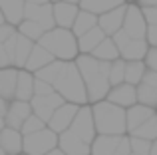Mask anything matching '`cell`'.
I'll return each instance as SVG.
<instances>
[{
    "instance_id": "obj_41",
    "label": "cell",
    "mask_w": 157,
    "mask_h": 155,
    "mask_svg": "<svg viewBox=\"0 0 157 155\" xmlns=\"http://www.w3.org/2000/svg\"><path fill=\"white\" fill-rule=\"evenodd\" d=\"M141 12L147 24H157V6H141Z\"/></svg>"
},
{
    "instance_id": "obj_24",
    "label": "cell",
    "mask_w": 157,
    "mask_h": 155,
    "mask_svg": "<svg viewBox=\"0 0 157 155\" xmlns=\"http://www.w3.org/2000/svg\"><path fill=\"white\" fill-rule=\"evenodd\" d=\"M16 78H18V68H14V66L0 68V96L6 97L8 101L14 100Z\"/></svg>"
},
{
    "instance_id": "obj_30",
    "label": "cell",
    "mask_w": 157,
    "mask_h": 155,
    "mask_svg": "<svg viewBox=\"0 0 157 155\" xmlns=\"http://www.w3.org/2000/svg\"><path fill=\"white\" fill-rule=\"evenodd\" d=\"M145 70H147V66H145L143 60H129V62H125V76H123V81L137 85L139 81H141L143 74H145Z\"/></svg>"
},
{
    "instance_id": "obj_2",
    "label": "cell",
    "mask_w": 157,
    "mask_h": 155,
    "mask_svg": "<svg viewBox=\"0 0 157 155\" xmlns=\"http://www.w3.org/2000/svg\"><path fill=\"white\" fill-rule=\"evenodd\" d=\"M92 105V115L96 123V131L101 135H125V109L111 104L107 100H100Z\"/></svg>"
},
{
    "instance_id": "obj_1",
    "label": "cell",
    "mask_w": 157,
    "mask_h": 155,
    "mask_svg": "<svg viewBox=\"0 0 157 155\" xmlns=\"http://www.w3.org/2000/svg\"><path fill=\"white\" fill-rule=\"evenodd\" d=\"M76 66L82 74V80L86 84L88 92V104H96L100 100H105L109 92V62L98 60L92 54H78L76 56Z\"/></svg>"
},
{
    "instance_id": "obj_34",
    "label": "cell",
    "mask_w": 157,
    "mask_h": 155,
    "mask_svg": "<svg viewBox=\"0 0 157 155\" xmlns=\"http://www.w3.org/2000/svg\"><path fill=\"white\" fill-rule=\"evenodd\" d=\"M123 76H125V60L123 58H115L113 62H109V84H121Z\"/></svg>"
},
{
    "instance_id": "obj_38",
    "label": "cell",
    "mask_w": 157,
    "mask_h": 155,
    "mask_svg": "<svg viewBox=\"0 0 157 155\" xmlns=\"http://www.w3.org/2000/svg\"><path fill=\"white\" fill-rule=\"evenodd\" d=\"M52 92H54L52 84H48V81H44V80H38V78L34 80V96H48V93H52Z\"/></svg>"
},
{
    "instance_id": "obj_11",
    "label": "cell",
    "mask_w": 157,
    "mask_h": 155,
    "mask_svg": "<svg viewBox=\"0 0 157 155\" xmlns=\"http://www.w3.org/2000/svg\"><path fill=\"white\" fill-rule=\"evenodd\" d=\"M24 18L38 22L44 30H52V28L56 26V22H54V12H52V2H46V4L26 2V6H24Z\"/></svg>"
},
{
    "instance_id": "obj_19",
    "label": "cell",
    "mask_w": 157,
    "mask_h": 155,
    "mask_svg": "<svg viewBox=\"0 0 157 155\" xmlns=\"http://www.w3.org/2000/svg\"><path fill=\"white\" fill-rule=\"evenodd\" d=\"M34 74L28 72L26 68H18V78H16V92L14 100H24L30 101L34 96Z\"/></svg>"
},
{
    "instance_id": "obj_17",
    "label": "cell",
    "mask_w": 157,
    "mask_h": 155,
    "mask_svg": "<svg viewBox=\"0 0 157 155\" xmlns=\"http://www.w3.org/2000/svg\"><path fill=\"white\" fill-rule=\"evenodd\" d=\"M157 109L149 108V105H143V104H133L125 109V125H127V133H131L137 125H141L147 117H151Z\"/></svg>"
},
{
    "instance_id": "obj_14",
    "label": "cell",
    "mask_w": 157,
    "mask_h": 155,
    "mask_svg": "<svg viewBox=\"0 0 157 155\" xmlns=\"http://www.w3.org/2000/svg\"><path fill=\"white\" fill-rule=\"evenodd\" d=\"M125 8H127V4H121V6H115V8H111V10L98 16V26L105 32V36H113L117 30H121Z\"/></svg>"
},
{
    "instance_id": "obj_9",
    "label": "cell",
    "mask_w": 157,
    "mask_h": 155,
    "mask_svg": "<svg viewBox=\"0 0 157 155\" xmlns=\"http://www.w3.org/2000/svg\"><path fill=\"white\" fill-rule=\"evenodd\" d=\"M107 101H111V104L119 105V108L127 109L129 105L137 104V92H135V85L133 84H127V81H121V84H115L109 88V92H107L105 96Z\"/></svg>"
},
{
    "instance_id": "obj_20",
    "label": "cell",
    "mask_w": 157,
    "mask_h": 155,
    "mask_svg": "<svg viewBox=\"0 0 157 155\" xmlns=\"http://www.w3.org/2000/svg\"><path fill=\"white\" fill-rule=\"evenodd\" d=\"M52 60H56V58H54V56L42 46V44L36 42L34 48H32V52H30V56H28V60H26V64H24V68H26L28 72H32V74H34L36 70L44 68L46 64H50Z\"/></svg>"
},
{
    "instance_id": "obj_16",
    "label": "cell",
    "mask_w": 157,
    "mask_h": 155,
    "mask_svg": "<svg viewBox=\"0 0 157 155\" xmlns=\"http://www.w3.org/2000/svg\"><path fill=\"white\" fill-rule=\"evenodd\" d=\"M22 131L14 127H2L0 129V147L6 155H18L22 153Z\"/></svg>"
},
{
    "instance_id": "obj_55",
    "label": "cell",
    "mask_w": 157,
    "mask_h": 155,
    "mask_svg": "<svg viewBox=\"0 0 157 155\" xmlns=\"http://www.w3.org/2000/svg\"><path fill=\"white\" fill-rule=\"evenodd\" d=\"M50 2H58V0H50Z\"/></svg>"
},
{
    "instance_id": "obj_51",
    "label": "cell",
    "mask_w": 157,
    "mask_h": 155,
    "mask_svg": "<svg viewBox=\"0 0 157 155\" xmlns=\"http://www.w3.org/2000/svg\"><path fill=\"white\" fill-rule=\"evenodd\" d=\"M66 2H72V4H80V0H66Z\"/></svg>"
},
{
    "instance_id": "obj_49",
    "label": "cell",
    "mask_w": 157,
    "mask_h": 155,
    "mask_svg": "<svg viewBox=\"0 0 157 155\" xmlns=\"http://www.w3.org/2000/svg\"><path fill=\"white\" fill-rule=\"evenodd\" d=\"M2 127H6V121H4V117L0 115V129H2Z\"/></svg>"
},
{
    "instance_id": "obj_50",
    "label": "cell",
    "mask_w": 157,
    "mask_h": 155,
    "mask_svg": "<svg viewBox=\"0 0 157 155\" xmlns=\"http://www.w3.org/2000/svg\"><path fill=\"white\" fill-rule=\"evenodd\" d=\"M6 22V18H4V14H2V10H0V24H4Z\"/></svg>"
},
{
    "instance_id": "obj_52",
    "label": "cell",
    "mask_w": 157,
    "mask_h": 155,
    "mask_svg": "<svg viewBox=\"0 0 157 155\" xmlns=\"http://www.w3.org/2000/svg\"><path fill=\"white\" fill-rule=\"evenodd\" d=\"M0 155H6V153H4V151H2V147H0Z\"/></svg>"
},
{
    "instance_id": "obj_39",
    "label": "cell",
    "mask_w": 157,
    "mask_h": 155,
    "mask_svg": "<svg viewBox=\"0 0 157 155\" xmlns=\"http://www.w3.org/2000/svg\"><path fill=\"white\" fill-rule=\"evenodd\" d=\"M143 62H145V66L149 68V70L157 72V46H149V50H147Z\"/></svg>"
},
{
    "instance_id": "obj_36",
    "label": "cell",
    "mask_w": 157,
    "mask_h": 155,
    "mask_svg": "<svg viewBox=\"0 0 157 155\" xmlns=\"http://www.w3.org/2000/svg\"><path fill=\"white\" fill-rule=\"evenodd\" d=\"M129 147H131V151H133V153L149 155L151 141L149 139H143V137H137V135H129Z\"/></svg>"
},
{
    "instance_id": "obj_46",
    "label": "cell",
    "mask_w": 157,
    "mask_h": 155,
    "mask_svg": "<svg viewBox=\"0 0 157 155\" xmlns=\"http://www.w3.org/2000/svg\"><path fill=\"white\" fill-rule=\"evenodd\" d=\"M44 155H66V153L62 151L60 147H54V149H50V151H48V153H44Z\"/></svg>"
},
{
    "instance_id": "obj_5",
    "label": "cell",
    "mask_w": 157,
    "mask_h": 155,
    "mask_svg": "<svg viewBox=\"0 0 157 155\" xmlns=\"http://www.w3.org/2000/svg\"><path fill=\"white\" fill-rule=\"evenodd\" d=\"M54 147H58V133L48 125L34 133H26L22 139V151L28 155H44Z\"/></svg>"
},
{
    "instance_id": "obj_7",
    "label": "cell",
    "mask_w": 157,
    "mask_h": 155,
    "mask_svg": "<svg viewBox=\"0 0 157 155\" xmlns=\"http://www.w3.org/2000/svg\"><path fill=\"white\" fill-rule=\"evenodd\" d=\"M121 28L129 34V38H145L147 22H145V16H143V12H141V6H137V4H127Z\"/></svg>"
},
{
    "instance_id": "obj_25",
    "label": "cell",
    "mask_w": 157,
    "mask_h": 155,
    "mask_svg": "<svg viewBox=\"0 0 157 155\" xmlns=\"http://www.w3.org/2000/svg\"><path fill=\"white\" fill-rule=\"evenodd\" d=\"M104 38H105V32L101 30L100 26H94L92 30H88L86 34L78 36V50H80V54H92L94 48Z\"/></svg>"
},
{
    "instance_id": "obj_6",
    "label": "cell",
    "mask_w": 157,
    "mask_h": 155,
    "mask_svg": "<svg viewBox=\"0 0 157 155\" xmlns=\"http://www.w3.org/2000/svg\"><path fill=\"white\" fill-rule=\"evenodd\" d=\"M70 131H74L76 135H80L84 141L92 143L94 137L98 135L96 131V123H94V115H92V105L84 104L78 108L76 115H74L72 123H70Z\"/></svg>"
},
{
    "instance_id": "obj_44",
    "label": "cell",
    "mask_w": 157,
    "mask_h": 155,
    "mask_svg": "<svg viewBox=\"0 0 157 155\" xmlns=\"http://www.w3.org/2000/svg\"><path fill=\"white\" fill-rule=\"evenodd\" d=\"M141 81H145V84H149V85H157V72H153V70L147 68L145 74H143V78H141Z\"/></svg>"
},
{
    "instance_id": "obj_43",
    "label": "cell",
    "mask_w": 157,
    "mask_h": 155,
    "mask_svg": "<svg viewBox=\"0 0 157 155\" xmlns=\"http://www.w3.org/2000/svg\"><path fill=\"white\" fill-rule=\"evenodd\" d=\"M8 66H12V58L6 52V48L0 44V68H8Z\"/></svg>"
},
{
    "instance_id": "obj_22",
    "label": "cell",
    "mask_w": 157,
    "mask_h": 155,
    "mask_svg": "<svg viewBox=\"0 0 157 155\" xmlns=\"http://www.w3.org/2000/svg\"><path fill=\"white\" fill-rule=\"evenodd\" d=\"M121 135H101L98 133L94 141L90 143V155H111L113 149L117 147Z\"/></svg>"
},
{
    "instance_id": "obj_18",
    "label": "cell",
    "mask_w": 157,
    "mask_h": 155,
    "mask_svg": "<svg viewBox=\"0 0 157 155\" xmlns=\"http://www.w3.org/2000/svg\"><path fill=\"white\" fill-rule=\"evenodd\" d=\"M149 50V44L145 38H129L121 48H119V58H123L125 62L129 60H143Z\"/></svg>"
},
{
    "instance_id": "obj_27",
    "label": "cell",
    "mask_w": 157,
    "mask_h": 155,
    "mask_svg": "<svg viewBox=\"0 0 157 155\" xmlns=\"http://www.w3.org/2000/svg\"><path fill=\"white\" fill-rule=\"evenodd\" d=\"M92 56H94V58H98V60L113 62L115 58H119V50H117V46H115L113 38H111V36H105V38L101 40L96 48H94Z\"/></svg>"
},
{
    "instance_id": "obj_28",
    "label": "cell",
    "mask_w": 157,
    "mask_h": 155,
    "mask_svg": "<svg viewBox=\"0 0 157 155\" xmlns=\"http://www.w3.org/2000/svg\"><path fill=\"white\" fill-rule=\"evenodd\" d=\"M121 4H125V0H80L78 6L100 16V14H104V12L111 10L115 6H121Z\"/></svg>"
},
{
    "instance_id": "obj_47",
    "label": "cell",
    "mask_w": 157,
    "mask_h": 155,
    "mask_svg": "<svg viewBox=\"0 0 157 155\" xmlns=\"http://www.w3.org/2000/svg\"><path fill=\"white\" fill-rule=\"evenodd\" d=\"M149 155H157V139L151 141V149H149Z\"/></svg>"
},
{
    "instance_id": "obj_37",
    "label": "cell",
    "mask_w": 157,
    "mask_h": 155,
    "mask_svg": "<svg viewBox=\"0 0 157 155\" xmlns=\"http://www.w3.org/2000/svg\"><path fill=\"white\" fill-rule=\"evenodd\" d=\"M14 34H18V28H16L14 24H10V22L0 24V44H4L6 40H10Z\"/></svg>"
},
{
    "instance_id": "obj_13",
    "label": "cell",
    "mask_w": 157,
    "mask_h": 155,
    "mask_svg": "<svg viewBox=\"0 0 157 155\" xmlns=\"http://www.w3.org/2000/svg\"><path fill=\"white\" fill-rule=\"evenodd\" d=\"M32 113V105L30 101H24V100H10L6 109V115H4V121H6L8 127H14L20 129L22 123L26 121V117Z\"/></svg>"
},
{
    "instance_id": "obj_4",
    "label": "cell",
    "mask_w": 157,
    "mask_h": 155,
    "mask_svg": "<svg viewBox=\"0 0 157 155\" xmlns=\"http://www.w3.org/2000/svg\"><path fill=\"white\" fill-rule=\"evenodd\" d=\"M52 85L66 101H72V104H78V105L88 104L86 84L82 80V74L74 60L72 62H64V68H62L60 76L56 78V81Z\"/></svg>"
},
{
    "instance_id": "obj_3",
    "label": "cell",
    "mask_w": 157,
    "mask_h": 155,
    "mask_svg": "<svg viewBox=\"0 0 157 155\" xmlns=\"http://www.w3.org/2000/svg\"><path fill=\"white\" fill-rule=\"evenodd\" d=\"M38 44H42L56 60H64V62H72L80 54V50H78V38L72 32V28L54 26L52 30L44 32L42 38L38 40Z\"/></svg>"
},
{
    "instance_id": "obj_40",
    "label": "cell",
    "mask_w": 157,
    "mask_h": 155,
    "mask_svg": "<svg viewBox=\"0 0 157 155\" xmlns=\"http://www.w3.org/2000/svg\"><path fill=\"white\" fill-rule=\"evenodd\" d=\"M131 153V147H129V135H121V139H119L117 147L113 149V153L111 155H129Z\"/></svg>"
},
{
    "instance_id": "obj_12",
    "label": "cell",
    "mask_w": 157,
    "mask_h": 155,
    "mask_svg": "<svg viewBox=\"0 0 157 155\" xmlns=\"http://www.w3.org/2000/svg\"><path fill=\"white\" fill-rule=\"evenodd\" d=\"M58 147L66 155H90V143L70 129L58 133Z\"/></svg>"
},
{
    "instance_id": "obj_8",
    "label": "cell",
    "mask_w": 157,
    "mask_h": 155,
    "mask_svg": "<svg viewBox=\"0 0 157 155\" xmlns=\"http://www.w3.org/2000/svg\"><path fill=\"white\" fill-rule=\"evenodd\" d=\"M64 101L66 100L56 92V89H54V92L48 93V96H32L30 105H32V112H34L38 117H42V119L46 121V125H48V119L52 117L54 109L60 108Z\"/></svg>"
},
{
    "instance_id": "obj_53",
    "label": "cell",
    "mask_w": 157,
    "mask_h": 155,
    "mask_svg": "<svg viewBox=\"0 0 157 155\" xmlns=\"http://www.w3.org/2000/svg\"><path fill=\"white\" fill-rule=\"evenodd\" d=\"M129 155H139V153H133V151H131V153H129Z\"/></svg>"
},
{
    "instance_id": "obj_42",
    "label": "cell",
    "mask_w": 157,
    "mask_h": 155,
    "mask_svg": "<svg viewBox=\"0 0 157 155\" xmlns=\"http://www.w3.org/2000/svg\"><path fill=\"white\" fill-rule=\"evenodd\" d=\"M145 40L149 46H157V24H147V34Z\"/></svg>"
},
{
    "instance_id": "obj_48",
    "label": "cell",
    "mask_w": 157,
    "mask_h": 155,
    "mask_svg": "<svg viewBox=\"0 0 157 155\" xmlns=\"http://www.w3.org/2000/svg\"><path fill=\"white\" fill-rule=\"evenodd\" d=\"M26 2H32V4H46V2H50V0H26Z\"/></svg>"
},
{
    "instance_id": "obj_26",
    "label": "cell",
    "mask_w": 157,
    "mask_h": 155,
    "mask_svg": "<svg viewBox=\"0 0 157 155\" xmlns=\"http://www.w3.org/2000/svg\"><path fill=\"white\" fill-rule=\"evenodd\" d=\"M94 26H98V14L80 8V12H78L76 20H74V24H72V32L76 34V38L82 36V34H86L88 30H92Z\"/></svg>"
},
{
    "instance_id": "obj_33",
    "label": "cell",
    "mask_w": 157,
    "mask_h": 155,
    "mask_svg": "<svg viewBox=\"0 0 157 155\" xmlns=\"http://www.w3.org/2000/svg\"><path fill=\"white\" fill-rule=\"evenodd\" d=\"M16 28H18V32H20L22 36H26V38L34 40V42H38V40L42 38V34L46 32L38 22H34V20H28V18H24Z\"/></svg>"
},
{
    "instance_id": "obj_54",
    "label": "cell",
    "mask_w": 157,
    "mask_h": 155,
    "mask_svg": "<svg viewBox=\"0 0 157 155\" xmlns=\"http://www.w3.org/2000/svg\"><path fill=\"white\" fill-rule=\"evenodd\" d=\"M18 155H28V153H24V151H22V153H18Z\"/></svg>"
},
{
    "instance_id": "obj_15",
    "label": "cell",
    "mask_w": 157,
    "mask_h": 155,
    "mask_svg": "<svg viewBox=\"0 0 157 155\" xmlns=\"http://www.w3.org/2000/svg\"><path fill=\"white\" fill-rule=\"evenodd\" d=\"M52 12H54V22L60 28H72L74 20H76L80 6L72 2H66V0H58L52 2Z\"/></svg>"
},
{
    "instance_id": "obj_21",
    "label": "cell",
    "mask_w": 157,
    "mask_h": 155,
    "mask_svg": "<svg viewBox=\"0 0 157 155\" xmlns=\"http://www.w3.org/2000/svg\"><path fill=\"white\" fill-rule=\"evenodd\" d=\"M34 44H36L34 40L26 38V36H22L18 32V34H16V44H14V54H12V66L14 68H24V64H26L32 48H34Z\"/></svg>"
},
{
    "instance_id": "obj_10",
    "label": "cell",
    "mask_w": 157,
    "mask_h": 155,
    "mask_svg": "<svg viewBox=\"0 0 157 155\" xmlns=\"http://www.w3.org/2000/svg\"><path fill=\"white\" fill-rule=\"evenodd\" d=\"M78 108H80L78 104L64 101L60 108L54 109L52 117L48 119V127L54 129L56 133H62V131H66V129H70V123H72V119H74V115H76Z\"/></svg>"
},
{
    "instance_id": "obj_45",
    "label": "cell",
    "mask_w": 157,
    "mask_h": 155,
    "mask_svg": "<svg viewBox=\"0 0 157 155\" xmlns=\"http://www.w3.org/2000/svg\"><path fill=\"white\" fill-rule=\"evenodd\" d=\"M8 104H10V101H8L6 100V97H2V96H0V115H6V109H8Z\"/></svg>"
},
{
    "instance_id": "obj_32",
    "label": "cell",
    "mask_w": 157,
    "mask_h": 155,
    "mask_svg": "<svg viewBox=\"0 0 157 155\" xmlns=\"http://www.w3.org/2000/svg\"><path fill=\"white\" fill-rule=\"evenodd\" d=\"M62 68H64V60H52V62L46 64L44 68L36 70L34 76L38 78V80H44V81H48V84H54V81H56V78L60 76Z\"/></svg>"
},
{
    "instance_id": "obj_31",
    "label": "cell",
    "mask_w": 157,
    "mask_h": 155,
    "mask_svg": "<svg viewBox=\"0 0 157 155\" xmlns=\"http://www.w3.org/2000/svg\"><path fill=\"white\" fill-rule=\"evenodd\" d=\"M127 135H137V137H143V139H149V141L157 139V112L151 117H147L141 125H137L131 133H127Z\"/></svg>"
},
{
    "instance_id": "obj_35",
    "label": "cell",
    "mask_w": 157,
    "mask_h": 155,
    "mask_svg": "<svg viewBox=\"0 0 157 155\" xmlns=\"http://www.w3.org/2000/svg\"><path fill=\"white\" fill-rule=\"evenodd\" d=\"M44 127H46V121H44L42 117H38L34 112H32L30 115L26 117V121L22 123L20 131H22V135H26V133H34V131H38V129H44Z\"/></svg>"
},
{
    "instance_id": "obj_23",
    "label": "cell",
    "mask_w": 157,
    "mask_h": 155,
    "mask_svg": "<svg viewBox=\"0 0 157 155\" xmlns=\"http://www.w3.org/2000/svg\"><path fill=\"white\" fill-rule=\"evenodd\" d=\"M24 6H26V0H0V10L6 22L14 26H18L24 20Z\"/></svg>"
},
{
    "instance_id": "obj_29",
    "label": "cell",
    "mask_w": 157,
    "mask_h": 155,
    "mask_svg": "<svg viewBox=\"0 0 157 155\" xmlns=\"http://www.w3.org/2000/svg\"><path fill=\"white\" fill-rule=\"evenodd\" d=\"M135 92H137V104L149 105V108L157 109V85H149L145 81H139L135 85Z\"/></svg>"
}]
</instances>
